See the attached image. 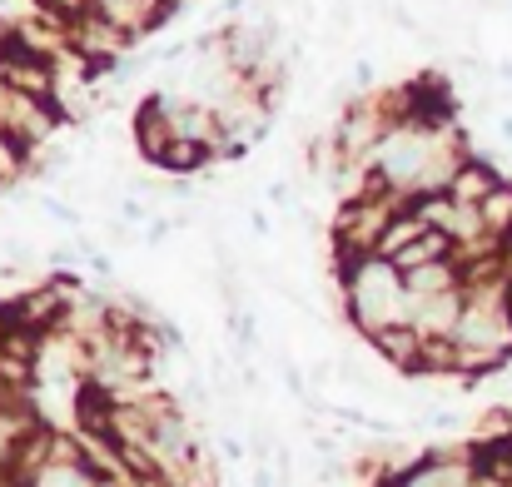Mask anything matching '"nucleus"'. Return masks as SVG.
<instances>
[{"instance_id":"nucleus-3","label":"nucleus","mask_w":512,"mask_h":487,"mask_svg":"<svg viewBox=\"0 0 512 487\" xmlns=\"http://www.w3.org/2000/svg\"><path fill=\"white\" fill-rule=\"evenodd\" d=\"M473 209H478V219H483V234H488V239H498V244H503V239L512 234V184L508 179H503L488 199H478Z\"/></svg>"},{"instance_id":"nucleus-4","label":"nucleus","mask_w":512,"mask_h":487,"mask_svg":"<svg viewBox=\"0 0 512 487\" xmlns=\"http://www.w3.org/2000/svg\"><path fill=\"white\" fill-rule=\"evenodd\" d=\"M498 130H503V140H512V115H503V120H498Z\"/></svg>"},{"instance_id":"nucleus-2","label":"nucleus","mask_w":512,"mask_h":487,"mask_svg":"<svg viewBox=\"0 0 512 487\" xmlns=\"http://www.w3.org/2000/svg\"><path fill=\"white\" fill-rule=\"evenodd\" d=\"M155 164L170 169V174H204L209 164H219V155H214L209 145H199V140H170L165 155H160Z\"/></svg>"},{"instance_id":"nucleus-1","label":"nucleus","mask_w":512,"mask_h":487,"mask_svg":"<svg viewBox=\"0 0 512 487\" xmlns=\"http://www.w3.org/2000/svg\"><path fill=\"white\" fill-rule=\"evenodd\" d=\"M498 184H503V174H498L493 160H463L453 169V179H448L443 194H448L453 204H478V199H488Z\"/></svg>"}]
</instances>
